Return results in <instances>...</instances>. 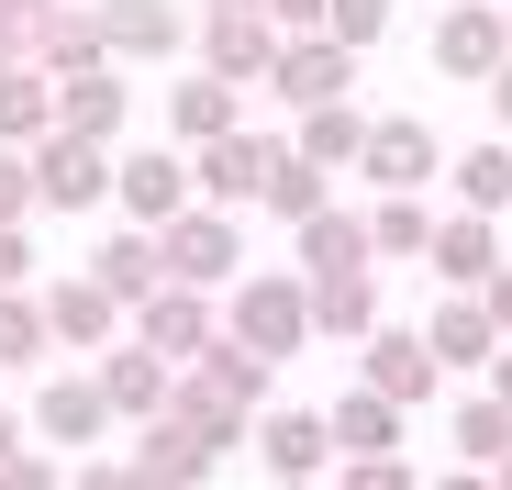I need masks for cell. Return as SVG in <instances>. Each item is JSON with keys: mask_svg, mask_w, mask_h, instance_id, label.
Masks as SVG:
<instances>
[{"mask_svg": "<svg viewBox=\"0 0 512 490\" xmlns=\"http://www.w3.org/2000/svg\"><path fill=\"white\" fill-rule=\"evenodd\" d=\"M223 335L245 346V357H301L312 346V290H301V268H245L234 290H223Z\"/></svg>", "mask_w": 512, "mask_h": 490, "instance_id": "obj_1", "label": "cell"}, {"mask_svg": "<svg viewBox=\"0 0 512 490\" xmlns=\"http://www.w3.org/2000/svg\"><path fill=\"white\" fill-rule=\"evenodd\" d=\"M512 67V12L501 0H457V12H435V78H457V90H501Z\"/></svg>", "mask_w": 512, "mask_h": 490, "instance_id": "obj_2", "label": "cell"}, {"mask_svg": "<svg viewBox=\"0 0 512 490\" xmlns=\"http://www.w3.org/2000/svg\"><path fill=\"white\" fill-rule=\"evenodd\" d=\"M457 156L435 145V123L423 112H379V134H368V156H357V179L379 190V201H423V179H446Z\"/></svg>", "mask_w": 512, "mask_h": 490, "instance_id": "obj_3", "label": "cell"}, {"mask_svg": "<svg viewBox=\"0 0 512 490\" xmlns=\"http://www.w3.org/2000/svg\"><path fill=\"white\" fill-rule=\"evenodd\" d=\"M112 201L134 212V234H167L179 212H201V179H190V156H179V145H123Z\"/></svg>", "mask_w": 512, "mask_h": 490, "instance_id": "obj_4", "label": "cell"}, {"mask_svg": "<svg viewBox=\"0 0 512 490\" xmlns=\"http://www.w3.org/2000/svg\"><path fill=\"white\" fill-rule=\"evenodd\" d=\"M156 245H167V290H234L245 279V223L234 212H179Z\"/></svg>", "mask_w": 512, "mask_h": 490, "instance_id": "obj_5", "label": "cell"}, {"mask_svg": "<svg viewBox=\"0 0 512 490\" xmlns=\"http://www.w3.org/2000/svg\"><path fill=\"white\" fill-rule=\"evenodd\" d=\"M279 168H290V145H268V134H223V145H201V156H190L201 212H256Z\"/></svg>", "mask_w": 512, "mask_h": 490, "instance_id": "obj_6", "label": "cell"}, {"mask_svg": "<svg viewBox=\"0 0 512 490\" xmlns=\"http://www.w3.org/2000/svg\"><path fill=\"white\" fill-rule=\"evenodd\" d=\"M101 23H112V67L201 56V12H190V0H101Z\"/></svg>", "mask_w": 512, "mask_h": 490, "instance_id": "obj_7", "label": "cell"}, {"mask_svg": "<svg viewBox=\"0 0 512 490\" xmlns=\"http://www.w3.org/2000/svg\"><path fill=\"white\" fill-rule=\"evenodd\" d=\"M357 390H379V401H401V413H412V401L446 390V357L423 346V323H379V335L357 346Z\"/></svg>", "mask_w": 512, "mask_h": 490, "instance_id": "obj_8", "label": "cell"}, {"mask_svg": "<svg viewBox=\"0 0 512 490\" xmlns=\"http://www.w3.org/2000/svg\"><path fill=\"white\" fill-rule=\"evenodd\" d=\"M123 413H112V390H101V368H56L45 390H34V435L56 446V457H78V446H101Z\"/></svg>", "mask_w": 512, "mask_h": 490, "instance_id": "obj_9", "label": "cell"}, {"mask_svg": "<svg viewBox=\"0 0 512 490\" xmlns=\"http://www.w3.org/2000/svg\"><path fill=\"white\" fill-rule=\"evenodd\" d=\"M279 56H290V34L268 23V12H234V23H201V78H223V90H268L279 78Z\"/></svg>", "mask_w": 512, "mask_h": 490, "instance_id": "obj_10", "label": "cell"}, {"mask_svg": "<svg viewBox=\"0 0 512 490\" xmlns=\"http://www.w3.org/2000/svg\"><path fill=\"white\" fill-rule=\"evenodd\" d=\"M134 346H156L167 368H201V357L223 346V301H212V290H156V301L134 312Z\"/></svg>", "mask_w": 512, "mask_h": 490, "instance_id": "obj_11", "label": "cell"}, {"mask_svg": "<svg viewBox=\"0 0 512 490\" xmlns=\"http://www.w3.org/2000/svg\"><path fill=\"white\" fill-rule=\"evenodd\" d=\"M112 179H123L112 145H78V134H45L34 145V201L45 212H90V201H112Z\"/></svg>", "mask_w": 512, "mask_h": 490, "instance_id": "obj_12", "label": "cell"}, {"mask_svg": "<svg viewBox=\"0 0 512 490\" xmlns=\"http://www.w3.org/2000/svg\"><path fill=\"white\" fill-rule=\"evenodd\" d=\"M45 323H56V346H78V357L101 368V357L123 346V323H134V312H123V301H112V290H101L90 268H67V279L45 290Z\"/></svg>", "mask_w": 512, "mask_h": 490, "instance_id": "obj_13", "label": "cell"}, {"mask_svg": "<svg viewBox=\"0 0 512 490\" xmlns=\"http://www.w3.org/2000/svg\"><path fill=\"white\" fill-rule=\"evenodd\" d=\"M34 67L56 78V90H67V78H101V67H112V23H101V0H56V12L34 23Z\"/></svg>", "mask_w": 512, "mask_h": 490, "instance_id": "obj_14", "label": "cell"}, {"mask_svg": "<svg viewBox=\"0 0 512 490\" xmlns=\"http://www.w3.org/2000/svg\"><path fill=\"white\" fill-rule=\"evenodd\" d=\"M256 468H268V490H301V479L346 468V457H334V424L323 413H268V424H256Z\"/></svg>", "mask_w": 512, "mask_h": 490, "instance_id": "obj_15", "label": "cell"}, {"mask_svg": "<svg viewBox=\"0 0 512 490\" xmlns=\"http://www.w3.org/2000/svg\"><path fill=\"white\" fill-rule=\"evenodd\" d=\"M101 390H112V413L145 435V424H167V401H179V368H167L156 346H134V335H123V346L101 357Z\"/></svg>", "mask_w": 512, "mask_h": 490, "instance_id": "obj_16", "label": "cell"}, {"mask_svg": "<svg viewBox=\"0 0 512 490\" xmlns=\"http://www.w3.org/2000/svg\"><path fill=\"white\" fill-rule=\"evenodd\" d=\"M268 90H279L290 112H334V101L357 90V56L334 45V34H301V45L279 56V78H268Z\"/></svg>", "mask_w": 512, "mask_h": 490, "instance_id": "obj_17", "label": "cell"}, {"mask_svg": "<svg viewBox=\"0 0 512 490\" xmlns=\"http://www.w3.org/2000/svg\"><path fill=\"white\" fill-rule=\"evenodd\" d=\"M223 134H245V90H223V78H179V90H167V145L179 156H201V145H223Z\"/></svg>", "mask_w": 512, "mask_h": 490, "instance_id": "obj_18", "label": "cell"}, {"mask_svg": "<svg viewBox=\"0 0 512 490\" xmlns=\"http://www.w3.org/2000/svg\"><path fill=\"white\" fill-rule=\"evenodd\" d=\"M423 346H435L446 368H501V323H490L479 290H446L435 312H423Z\"/></svg>", "mask_w": 512, "mask_h": 490, "instance_id": "obj_19", "label": "cell"}, {"mask_svg": "<svg viewBox=\"0 0 512 490\" xmlns=\"http://www.w3.org/2000/svg\"><path fill=\"white\" fill-rule=\"evenodd\" d=\"M423 268H435L446 290H490L512 257H501V223H479V212H446L435 223V257H423Z\"/></svg>", "mask_w": 512, "mask_h": 490, "instance_id": "obj_20", "label": "cell"}, {"mask_svg": "<svg viewBox=\"0 0 512 490\" xmlns=\"http://www.w3.org/2000/svg\"><path fill=\"white\" fill-rule=\"evenodd\" d=\"M290 245H301V279H368V257H379L368 212H323V223H301Z\"/></svg>", "mask_w": 512, "mask_h": 490, "instance_id": "obj_21", "label": "cell"}, {"mask_svg": "<svg viewBox=\"0 0 512 490\" xmlns=\"http://www.w3.org/2000/svg\"><path fill=\"white\" fill-rule=\"evenodd\" d=\"M123 112H134L123 67H101V78H67V90H56V134H78V145H123Z\"/></svg>", "mask_w": 512, "mask_h": 490, "instance_id": "obj_22", "label": "cell"}, {"mask_svg": "<svg viewBox=\"0 0 512 490\" xmlns=\"http://www.w3.org/2000/svg\"><path fill=\"white\" fill-rule=\"evenodd\" d=\"M90 279H101V290H112V301H123V312H145V301H156V290H167V245H156V234H134V223H123V234H112V245H101V257H90Z\"/></svg>", "mask_w": 512, "mask_h": 490, "instance_id": "obj_23", "label": "cell"}, {"mask_svg": "<svg viewBox=\"0 0 512 490\" xmlns=\"http://www.w3.org/2000/svg\"><path fill=\"white\" fill-rule=\"evenodd\" d=\"M323 424H334V457H346V468H368V457H401V401H379V390H346Z\"/></svg>", "mask_w": 512, "mask_h": 490, "instance_id": "obj_24", "label": "cell"}, {"mask_svg": "<svg viewBox=\"0 0 512 490\" xmlns=\"http://www.w3.org/2000/svg\"><path fill=\"white\" fill-rule=\"evenodd\" d=\"M301 290H312V335H334V346L379 335V268L368 279H301Z\"/></svg>", "mask_w": 512, "mask_h": 490, "instance_id": "obj_25", "label": "cell"}, {"mask_svg": "<svg viewBox=\"0 0 512 490\" xmlns=\"http://www.w3.org/2000/svg\"><path fill=\"white\" fill-rule=\"evenodd\" d=\"M368 134H379V112H357V101H334V112H301L290 156H312V168L334 179V168H357V156H368Z\"/></svg>", "mask_w": 512, "mask_h": 490, "instance_id": "obj_26", "label": "cell"}, {"mask_svg": "<svg viewBox=\"0 0 512 490\" xmlns=\"http://www.w3.org/2000/svg\"><path fill=\"white\" fill-rule=\"evenodd\" d=\"M134 479H167V490H201V479H212V446H201L190 424H145V435H134Z\"/></svg>", "mask_w": 512, "mask_h": 490, "instance_id": "obj_27", "label": "cell"}, {"mask_svg": "<svg viewBox=\"0 0 512 490\" xmlns=\"http://www.w3.org/2000/svg\"><path fill=\"white\" fill-rule=\"evenodd\" d=\"M45 134H56V78H45V67L0 78V145H12V156H34Z\"/></svg>", "mask_w": 512, "mask_h": 490, "instance_id": "obj_28", "label": "cell"}, {"mask_svg": "<svg viewBox=\"0 0 512 490\" xmlns=\"http://www.w3.org/2000/svg\"><path fill=\"white\" fill-rule=\"evenodd\" d=\"M446 179H457V212L501 223V212H512V145H468V156H457Z\"/></svg>", "mask_w": 512, "mask_h": 490, "instance_id": "obj_29", "label": "cell"}, {"mask_svg": "<svg viewBox=\"0 0 512 490\" xmlns=\"http://www.w3.org/2000/svg\"><path fill=\"white\" fill-rule=\"evenodd\" d=\"M446 435H457V457H468V468H501V457H512V413H501L490 390H468V401H457Z\"/></svg>", "mask_w": 512, "mask_h": 490, "instance_id": "obj_30", "label": "cell"}, {"mask_svg": "<svg viewBox=\"0 0 512 490\" xmlns=\"http://www.w3.org/2000/svg\"><path fill=\"white\" fill-rule=\"evenodd\" d=\"M256 212H279V223L301 234V223H323V212H334V179L312 168V156H290V168L268 179V201H256Z\"/></svg>", "mask_w": 512, "mask_h": 490, "instance_id": "obj_31", "label": "cell"}, {"mask_svg": "<svg viewBox=\"0 0 512 490\" xmlns=\"http://www.w3.org/2000/svg\"><path fill=\"white\" fill-rule=\"evenodd\" d=\"M435 223H446V212H423V201H368L379 257H435Z\"/></svg>", "mask_w": 512, "mask_h": 490, "instance_id": "obj_32", "label": "cell"}, {"mask_svg": "<svg viewBox=\"0 0 512 490\" xmlns=\"http://www.w3.org/2000/svg\"><path fill=\"white\" fill-rule=\"evenodd\" d=\"M56 346V323H45V290H23V301H0V368H34Z\"/></svg>", "mask_w": 512, "mask_h": 490, "instance_id": "obj_33", "label": "cell"}, {"mask_svg": "<svg viewBox=\"0 0 512 490\" xmlns=\"http://www.w3.org/2000/svg\"><path fill=\"white\" fill-rule=\"evenodd\" d=\"M23 212H45V201H34V156L0 145V234H23Z\"/></svg>", "mask_w": 512, "mask_h": 490, "instance_id": "obj_34", "label": "cell"}, {"mask_svg": "<svg viewBox=\"0 0 512 490\" xmlns=\"http://www.w3.org/2000/svg\"><path fill=\"white\" fill-rule=\"evenodd\" d=\"M323 34L346 45V56H357V45H379V34H390V0H334V23H323Z\"/></svg>", "mask_w": 512, "mask_h": 490, "instance_id": "obj_35", "label": "cell"}, {"mask_svg": "<svg viewBox=\"0 0 512 490\" xmlns=\"http://www.w3.org/2000/svg\"><path fill=\"white\" fill-rule=\"evenodd\" d=\"M334 490H435V479H412V457H368V468H334Z\"/></svg>", "mask_w": 512, "mask_h": 490, "instance_id": "obj_36", "label": "cell"}, {"mask_svg": "<svg viewBox=\"0 0 512 490\" xmlns=\"http://www.w3.org/2000/svg\"><path fill=\"white\" fill-rule=\"evenodd\" d=\"M268 23L301 45V34H323V23H334V0H268Z\"/></svg>", "mask_w": 512, "mask_h": 490, "instance_id": "obj_37", "label": "cell"}, {"mask_svg": "<svg viewBox=\"0 0 512 490\" xmlns=\"http://www.w3.org/2000/svg\"><path fill=\"white\" fill-rule=\"evenodd\" d=\"M34 67V12H0V78Z\"/></svg>", "mask_w": 512, "mask_h": 490, "instance_id": "obj_38", "label": "cell"}, {"mask_svg": "<svg viewBox=\"0 0 512 490\" xmlns=\"http://www.w3.org/2000/svg\"><path fill=\"white\" fill-rule=\"evenodd\" d=\"M0 490H67V468L34 446V457H12V468H0Z\"/></svg>", "mask_w": 512, "mask_h": 490, "instance_id": "obj_39", "label": "cell"}, {"mask_svg": "<svg viewBox=\"0 0 512 490\" xmlns=\"http://www.w3.org/2000/svg\"><path fill=\"white\" fill-rule=\"evenodd\" d=\"M67 490H134V468H123V457H78Z\"/></svg>", "mask_w": 512, "mask_h": 490, "instance_id": "obj_40", "label": "cell"}, {"mask_svg": "<svg viewBox=\"0 0 512 490\" xmlns=\"http://www.w3.org/2000/svg\"><path fill=\"white\" fill-rule=\"evenodd\" d=\"M23 279H34V245H23V234H0V301H23Z\"/></svg>", "mask_w": 512, "mask_h": 490, "instance_id": "obj_41", "label": "cell"}, {"mask_svg": "<svg viewBox=\"0 0 512 490\" xmlns=\"http://www.w3.org/2000/svg\"><path fill=\"white\" fill-rule=\"evenodd\" d=\"M479 301H490V323H501V346H512V268H501V279H490Z\"/></svg>", "mask_w": 512, "mask_h": 490, "instance_id": "obj_42", "label": "cell"}, {"mask_svg": "<svg viewBox=\"0 0 512 490\" xmlns=\"http://www.w3.org/2000/svg\"><path fill=\"white\" fill-rule=\"evenodd\" d=\"M12 457H34V446H23V413H0V468H12Z\"/></svg>", "mask_w": 512, "mask_h": 490, "instance_id": "obj_43", "label": "cell"}, {"mask_svg": "<svg viewBox=\"0 0 512 490\" xmlns=\"http://www.w3.org/2000/svg\"><path fill=\"white\" fill-rule=\"evenodd\" d=\"M435 490H501V479H490V468H446Z\"/></svg>", "mask_w": 512, "mask_h": 490, "instance_id": "obj_44", "label": "cell"}, {"mask_svg": "<svg viewBox=\"0 0 512 490\" xmlns=\"http://www.w3.org/2000/svg\"><path fill=\"white\" fill-rule=\"evenodd\" d=\"M234 12H268V0H201V23H234Z\"/></svg>", "mask_w": 512, "mask_h": 490, "instance_id": "obj_45", "label": "cell"}, {"mask_svg": "<svg viewBox=\"0 0 512 490\" xmlns=\"http://www.w3.org/2000/svg\"><path fill=\"white\" fill-rule=\"evenodd\" d=\"M490 401H501V413H512V346H501V368H490Z\"/></svg>", "mask_w": 512, "mask_h": 490, "instance_id": "obj_46", "label": "cell"}, {"mask_svg": "<svg viewBox=\"0 0 512 490\" xmlns=\"http://www.w3.org/2000/svg\"><path fill=\"white\" fill-rule=\"evenodd\" d=\"M490 112H501V145H512V67H501V90H490Z\"/></svg>", "mask_w": 512, "mask_h": 490, "instance_id": "obj_47", "label": "cell"}, {"mask_svg": "<svg viewBox=\"0 0 512 490\" xmlns=\"http://www.w3.org/2000/svg\"><path fill=\"white\" fill-rule=\"evenodd\" d=\"M123 468H134V457H123ZM134 490H167V479H134Z\"/></svg>", "mask_w": 512, "mask_h": 490, "instance_id": "obj_48", "label": "cell"}, {"mask_svg": "<svg viewBox=\"0 0 512 490\" xmlns=\"http://www.w3.org/2000/svg\"><path fill=\"white\" fill-rule=\"evenodd\" d=\"M490 479H501V490H512V457H501V468H490Z\"/></svg>", "mask_w": 512, "mask_h": 490, "instance_id": "obj_49", "label": "cell"}, {"mask_svg": "<svg viewBox=\"0 0 512 490\" xmlns=\"http://www.w3.org/2000/svg\"><path fill=\"white\" fill-rule=\"evenodd\" d=\"M301 490H334V479H301Z\"/></svg>", "mask_w": 512, "mask_h": 490, "instance_id": "obj_50", "label": "cell"}, {"mask_svg": "<svg viewBox=\"0 0 512 490\" xmlns=\"http://www.w3.org/2000/svg\"><path fill=\"white\" fill-rule=\"evenodd\" d=\"M501 12H512V0H501Z\"/></svg>", "mask_w": 512, "mask_h": 490, "instance_id": "obj_51", "label": "cell"}]
</instances>
